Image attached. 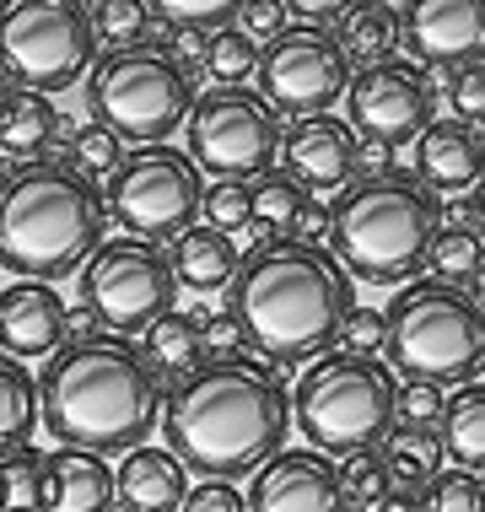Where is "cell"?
Segmentation results:
<instances>
[{"mask_svg": "<svg viewBox=\"0 0 485 512\" xmlns=\"http://www.w3.org/2000/svg\"><path fill=\"white\" fill-rule=\"evenodd\" d=\"M291 432V394L265 362H205L162 405L168 453L200 480L259 475Z\"/></svg>", "mask_w": 485, "mask_h": 512, "instance_id": "6da1fadb", "label": "cell"}, {"mask_svg": "<svg viewBox=\"0 0 485 512\" xmlns=\"http://www.w3.org/2000/svg\"><path fill=\"white\" fill-rule=\"evenodd\" d=\"M44 426L60 448L81 453H130L162 415V372L146 362L141 345L119 335H87L49 356L38 383Z\"/></svg>", "mask_w": 485, "mask_h": 512, "instance_id": "7a4b0ae2", "label": "cell"}, {"mask_svg": "<svg viewBox=\"0 0 485 512\" xmlns=\"http://www.w3.org/2000/svg\"><path fill=\"white\" fill-rule=\"evenodd\" d=\"M351 313V275L329 248L270 243L232 281V318L243 340L270 362H308L329 351Z\"/></svg>", "mask_w": 485, "mask_h": 512, "instance_id": "3957f363", "label": "cell"}, {"mask_svg": "<svg viewBox=\"0 0 485 512\" xmlns=\"http://www.w3.org/2000/svg\"><path fill=\"white\" fill-rule=\"evenodd\" d=\"M103 248V200L60 162H27L0 178V265L17 281H65Z\"/></svg>", "mask_w": 485, "mask_h": 512, "instance_id": "277c9868", "label": "cell"}, {"mask_svg": "<svg viewBox=\"0 0 485 512\" xmlns=\"http://www.w3.org/2000/svg\"><path fill=\"white\" fill-rule=\"evenodd\" d=\"M335 259L351 281L399 286L432 254L437 238V200L415 178H367L335 205Z\"/></svg>", "mask_w": 485, "mask_h": 512, "instance_id": "5b68a950", "label": "cell"}, {"mask_svg": "<svg viewBox=\"0 0 485 512\" xmlns=\"http://www.w3.org/2000/svg\"><path fill=\"white\" fill-rule=\"evenodd\" d=\"M388 362L405 372V383H469L485 372V308L464 286L415 281L388 302Z\"/></svg>", "mask_w": 485, "mask_h": 512, "instance_id": "8992f818", "label": "cell"}, {"mask_svg": "<svg viewBox=\"0 0 485 512\" xmlns=\"http://www.w3.org/2000/svg\"><path fill=\"white\" fill-rule=\"evenodd\" d=\"M291 421L313 442V453H372V442H388L399 421V383L378 356L329 351L324 362L302 372L291 394Z\"/></svg>", "mask_w": 485, "mask_h": 512, "instance_id": "52a82bcc", "label": "cell"}, {"mask_svg": "<svg viewBox=\"0 0 485 512\" xmlns=\"http://www.w3.org/2000/svg\"><path fill=\"white\" fill-rule=\"evenodd\" d=\"M87 108L103 130L135 146H162L194 114V81L162 49H108L92 65Z\"/></svg>", "mask_w": 485, "mask_h": 512, "instance_id": "ba28073f", "label": "cell"}, {"mask_svg": "<svg viewBox=\"0 0 485 512\" xmlns=\"http://www.w3.org/2000/svg\"><path fill=\"white\" fill-rule=\"evenodd\" d=\"M97 65L92 11L76 0H17L0 17V71L17 92H65Z\"/></svg>", "mask_w": 485, "mask_h": 512, "instance_id": "9c48e42d", "label": "cell"}, {"mask_svg": "<svg viewBox=\"0 0 485 512\" xmlns=\"http://www.w3.org/2000/svg\"><path fill=\"white\" fill-rule=\"evenodd\" d=\"M184 130H189V162L200 173H211L216 184L265 178L281 157V114L265 103V92L248 87L200 92Z\"/></svg>", "mask_w": 485, "mask_h": 512, "instance_id": "30bf717a", "label": "cell"}, {"mask_svg": "<svg viewBox=\"0 0 485 512\" xmlns=\"http://www.w3.org/2000/svg\"><path fill=\"white\" fill-rule=\"evenodd\" d=\"M178 275L173 254L146 238H114L103 243L81 270V302L108 335H146L157 318L173 313Z\"/></svg>", "mask_w": 485, "mask_h": 512, "instance_id": "8fae6325", "label": "cell"}, {"mask_svg": "<svg viewBox=\"0 0 485 512\" xmlns=\"http://www.w3.org/2000/svg\"><path fill=\"white\" fill-rule=\"evenodd\" d=\"M108 205H114L119 227L130 238L162 243V238H184L200 216V168L189 162V151L173 146H141L124 157V168L114 173V189H108Z\"/></svg>", "mask_w": 485, "mask_h": 512, "instance_id": "7c38bea8", "label": "cell"}, {"mask_svg": "<svg viewBox=\"0 0 485 512\" xmlns=\"http://www.w3.org/2000/svg\"><path fill=\"white\" fill-rule=\"evenodd\" d=\"M259 87L275 114L318 119L351 92V60L329 27L297 22L259 49Z\"/></svg>", "mask_w": 485, "mask_h": 512, "instance_id": "4fadbf2b", "label": "cell"}, {"mask_svg": "<svg viewBox=\"0 0 485 512\" xmlns=\"http://www.w3.org/2000/svg\"><path fill=\"white\" fill-rule=\"evenodd\" d=\"M345 108H351V130L367 135V146H394L432 124V87L415 65L383 60L351 76Z\"/></svg>", "mask_w": 485, "mask_h": 512, "instance_id": "5bb4252c", "label": "cell"}, {"mask_svg": "<svg viewBox=\"0 0 485 512\" xmlns=\"http://www.w3.org/2000/svg\"><path fill=\"white\" fill-rule=\"evenodd\" d=\"M248 512H351V502L324 453L281 448L248 486Z\"/></svg>", "mask_w": 485, "mask_h": 512, "instance_id": "9a60e30c", "label": "cell"}, {"mask_svg": "<svg viewBox=\"0 0 485 512\" xmlns=\"http://www.w3.org/2000/svg\"><path fill=\"white\" fill-rule=\"evenodd\" d=\"M71 335V313L65 297L44 281H11L0 286V351L17 362H38L54 356Z\"/></svg>", "mask_w": 485, "mask_h": 512, "instance_id": "2e32d148", "label": "cell"}, {"mask_svg": "<svg viewBox=\"0 0 485 512\" xmlns=\"http://www.w3.org/2000/svg\"><path fill=\"white\" fill-rule=\"evenodd\" d=\"M281 157H286V173L297 184L340 189L356 173V162H362V146H356V130L345 119L318 114V119H297L281 135Z\"/></svg>", "mask_w": 485, "mask_h": 512, "instance_id": "e0dca14e", "label": "cell"}, {"mask_svg": "<svg viewBox=\"0 0 485 512\" xmlns=\"http://www.w3.org/2000/svg\"><path fill=\"white\" fill-rule=\"evenodd\" d=\"M405 38L426 65H475L485 49V0H421L405 11Z\"/></svg>", "mask_w": 485, "mask_h": 512, "instance_id": "ac0fdd59", "label": "cell"}, {"mask_svg": "<svg viewBox=\"0 0 485 512\" xmlns=\"http://www.w3.org/2000/svg\"><path fill=\"white\" fill-rule=\"evenodd\" d=\"M114 502V469L97 453L54 448L38 464V512H108Z\"/></svg>", "mask_w": 485, "mask_h": 512, "instance_id": "d6986e66", "label": "cell"}, {"mask_svg": "<svg viewBox=\"0 0 485 512\" xmlns=\"http://www.w3.org/2000/svg\"><path fill=\"white\" fill-rule=\"evenodd\" d=\"M415 162H421V184L464 195V189L480 184V173H485V141H480L475 124H464V119L448 114V119H432L421 130Z\"/></svg>", "mask_w": 485, "mask_h": 512, "instance_id": "ffe728a7", "label": "cell"}, {"mask_svg": "<svg viewBox=\"0 0 485 512\" xmlns=\"http://www.w3.org/2000/svg\"><path fill=\"white\" fill-rule=\"evenodd\" d=\"M114 496L124 512H184L189 469L168 448H130L114 469Z\"/></svg>", "mask_w": 485, "mask_h": 512, "instance_id": "44dd1931", "label": "cell"}, {"mask_svg": "<svg viewBox=\"0 0 485 512\" xmlns=\"http://www.w3.org/2000/svg\"><path fill=\"white\" fill-rule=\"evenodd\" d=\"M173 275L189 292H221V286L238 281V243L221 238L216 227H189L184 238L173 243Z\"/></svg>", "mask_w": 485, "mask_h": 512, "instance_id": "7402d4cb", "label": "cell"}, {"mask_svg": "<svg viewBox=\"0 0 485 512\" xmlns=\"http://www.w3.org/2000/svg\"><path fill=\"white\" fill-rule=\"evenodd\" d=\"M54 130H60V114L44 92H6L0 98V157H22L27 168L49 151Z\"/></svg>", "mask_w": 485, "mask_h": 512, "instance_id": "603a6c76", "label": "cell"}, {"mask_svg": "<svg viewBox=\"0 0 485 512\" xmlns=\"http://www.w3.org/2000/svg\"><path fill=\"white\" fill-rule=\"evenodd\" d=\"M38 421H44V405H38V383L17 356L0 351V459H17L27 453Z\"/></svg>", "mask_w": 485, "mask_h": 512, "instance_id": "cb8c5ba5", "label": "cell"}, {"mask_svg": "<svg viewBox=\"0 0 485 512\" xmlns=\"http://www.w3.org/2000/svg\"><path fill=\"white\" fill-rule=\"evenodd\" d=\"M399 33H405V11H394L388 0H356V6H345L335 38H340L345 60H362V71H367V65H383L394 54Z\"/></svg>", "mask_w": 485, "mask_h": 512, "instance_id": "d4e9b609", "label": "cell"}, {"mask_svg": "<svg viewBox=\"0 0 485 512\" xmlns=\"http://www.w3.org/2000/svg\"><path fill=\"white\" fill-rule=\"evenodd\" d=\"M442 459H453L469 475H485V383H469L442 410Z\"/></svg>", "mask_w": 485, "mask_h": 512, "instance_id": "484cf974", "label": "cell"}, {"mask_svg": "<svg viewBox=\"0 0 485 512\" xmlns=\"http://www.w3.org/2000/svg\"><path fill=\"white\" fill-rule=\"evenodd\" d=\"M383 464H388V480H394L399 496H415V491H432V480L442 475V442L421 426H394L383 442Z\"/></svg>", "mask_w": 485, "mask_h": 512, "instance_id": "4316f807", "label": "cell"}, {"mask_svg": "<svg viewBox=\"0 0 485 512\" xmlns=\"http://www.w3.org/2000/svg\"><path fill=\"white\" fill-rule=\"evenodd\" d=\"M146 362L157 372H194V362L205 356V335L189 313H168L146 329Z\"/></svg>", "mask_w": 485, "mask_h": 512, "instance_id": "83f0119b", "label": "cell"}, {"mask_svg": "<svg viewBox=\"0 0 485 512\" xmlns=\"http://www.w3.org/2000/svg\"><path fill=\"white\" fill-rule=\"evenodd\" d=\"M426 265L442 286H459V281H475L480 265H485V243L480 232H464V227H437L432 238V254H426Z\"/></svg>", "mask_w": 485, "mask_h": 512, "instance_id": "f1b7e54d", "label": "cell"}, {"mask_svg": "<svg viewBox=\"0 0 485 512\" xmlns=\"http://www.w3.org/2000/svg\"><path fill=\"white\" fill-rule=\"evenodd\" d=\"M205 71H211L221 87H243V81L259 71V44L243 33L238 22L221 27V33L205 38Z\"/></svg>", "mask_w": 485, "mask_h": 512, "instance_id": "f546056e", "label": "cell"}, {"mask_svg": "<svg viewBox=\"0 0 485 512\" xmlns=\"http://www.w3.org/2000/svg\"><path fill=\"white\" fill-rule=\"evenodd\" d=\"M151 17H157V6H146V0H103V6H92V33L108 38L114 54L146 49Z\"/></svg>", "mask_w": 485, "mask_h": 512, "instance_id": "4dcf8cb0", "label": "cell"}, {"mask_svg": "<svg viewBox=\"0 0 485 512\" xmlns=\"http://www.w3.org/2000/svg\"><path fill=\"white\" fill-rule=\"evenodd\" d=\"M124 168V141L103 124H81L71 141V173L76 178H114Z\"/></svg>", "mask_w": 485, "mask_h": 512, "instance_id": "1f68e13d", "label": "cell"}, {"mask_svg": "<svg viewBox=\"0 0 485 512\" xmlns=\"http://www.w3.org/2000/svg\"><path fill=\"white\" fill-rule=\"evenodd\" d=\"M340 486H345V502L362 507V512H383V502L394 496V480H388L383 453H356V459H345Z\"/></svg>", "mask_w": 485, "mask_h": 512, "instance_id": "d6a6232c", "label": "cell"}, {"mask_svg": "<svg viewBox=\"0 0 485 512\" xmlns=\"http://www.w3.org/2000/svg\"><path fill=\"white\" fill-rule=\"evenodd\" d=\"M297 211H302V184L291 173H265L254 184V227L281 232L297 221Z\"/></svg>", "mask_w": 485, "mask_h": 512, "instance_id": "836d02e7", "label": "cell"}, {"mask_svg": "<svg viewBox=\"0 0 485 512\" xmlns=\"http://www.w3.org/2000/svg\"><path fill=\"white\" fill-rule=\"evenodd\" d=\"M200 211H205V227H216L221 238L248 232V227H254V189H248V184H211Z\"/></svg>", "mask_w": 485, "mask_h": 512, "instance_id": "e575fe53", "label": "cell"}, {"mask_svg": "<svg viewBox=\"0 0 485 512\" xmlns=\"http://www.w3.org/2000/svg\"><path fill=\"white\" fill-rule=\"evenodd\" d=\"M421 512H485V480L469 469H442L421 496Z\"/></svg>", "mask_w": 485, "mask_h": 512, "instance_id": "d590c367", "label": "cell"}, {"mask_svg": "<svg viewBox=\"0 0 485 512\" xmlns=\"http://www.w3.org/2000/svg\"><path fill=\"white\" fill-rule=\"evenodd\" d=\"M157 17H168L173 27H189V33H221V27H232L238 17V0H162Z\"/></svg>", "mask_w": 485, "mask_h": 512, "instance_id": "8d00e7d4", "label": "cell"}, {"mask_svg": "<svg viewBox=\"0 0 485 512\" xmlns=\"http://www.w3.org/2000/svg\"><path fill=\"white\" fill-rule=\"evenodd\" d=\"M340 340H345V356H372L378 345L388 351V318L372 313V308H356L351 318H345Z\"/></svg>", "mask_w": 485, "mask_h": 512, "instance_id": "74e56055", "label": "cell"}, {"mask_svg": "<svg viewBox=\"0 0 485 512\" xmlns=\"http://www.w3.org/2000/svg\"><path fill=\"white\" fill-rule=\"evenodd\" d=\"M448 103H453V119H485V60L475 65H459V76H453L448 87Z\"/></svg>", "mask_w": 485, "mask_h": 512, "instance_id": "f35d334b", "label": "cell"}, {"mask_svg": "<svg viewBox=\"0 0 485 512\" xmlns=\"http://www.w3.org/2000/svg\"><path fill=\"white\" fill-rule=\"evenodd\" d=\"M442 410H448V399H442V389H432V383H405L399 389V421L405 426H442Z\"/></svg>", "mask_w": 485, "mask_h": 512, "instance_id": "ab89813d", "label": "cell"}, {"mask_svg": "<svg viewBox=\"0 0 485 512\" xmlns=\"http://www.w3.org/2000/svg\"><path fill=\"white\" fill-rule=\"evenodd\" d=\"M238 27H243V33L248 38H265V44H270V38H281L286 33V17H291V6H286V0H243V6H238Z\"/></svg>", "mask_w": 485, "mask_h": 512, "instance_id": "60d3db41", "label": "cell"}, {"mask_svg": "<svg viewBox=\"0 0 485 512\" xmlns=\"http://www.w3.org/2000/svg\"><path fill=\"white\" fill-rule=\"evenodd\" d=\"M184 512H248V502L232 480H200V486H189Z\"/></svg>", "mask_w": 485, "mask_h": 512, "instance_id": "b9f144b4", "label": "cell"}, {"mask_svg": "<svg viewBox=\"0 0 485 512\" xmlns=\"http://www.w3.org/2000/svg\"><path fill=\"white\" fill-rule=\"evenodd\" d=\"M200 335H205L211 362H232V356H243V329H238V318H232V313H211L200 324Z\"/></svg>", "mask_w": 485, "mask_h": 512, "instance_id": "7bdbcfd3", "label": "cell"}, {"mask_svg": "<svg viewBox=\"0 0 485 512\" xmlns=\"http://www.w3.org/2000/svg\"><path fill=\"white\" fill-rule=\"evenodd\" d=\"M38 464L33 453H17V459L6 464V486H11V507H33L38 502Z\"/></svg>", "mask_w": 485, "mask_h": 512, "instance_id": "ee69618b", "label": "cell"}, {"mask_svg": "<svg viewBox=\"0 0 485 512\" xmlns=\"http://www.w3.org/2000/svg\"><path fill=\"white\" fill-rule=\"evenodd\" d=\"M291 232H297V243L318 248V238H329V232H335V216H329L324 205H308V200H302V211H297V221H291Z\"/></svg>", "mask_w": 485, "mask_h": 512, "instance_id": "f6af8a7d", "label": "cell"}, {"mask_svg": "<svg viewBox=\"0 0 485 512\" xmlns=\"http://www.w3.org/2000/svg\"><path fill=\"white\" fill-rule=\"evenodd\" d=\"M168 60L178 65V71H189V65H205V33H189V27H173V38H168Z\"/></svg>", "mask_w": 485, "mask_h": 512, "instance_id": "bcb514c9", "label": "cell"}, {"mask_svg": "<svg viewBox=\"0 0 485 512\" xmlns=\"http://www.w3.org/2000/svg\"><path fill=\"white\" fill-rule=\"evenodd\" d=\"M469 286H475V292H469V297H475L480 308H485V265H480V275H475V281H469Z\"/></svg>", "mask_w": 485, "mask_h": 512, "instance_id": "7dc6e473", "label": "cell"}, {"mask_svg": "<svg viewBox=\"0 0 485 512\" xmlns=\"http://www.w3.org/2000/svg\"><path fill=\"white\" fill-rule=\"evenodd\" d=\"M475 221H480V238H485V184H480V195H475Z\"/></svg>", "mask_w": 485, "mask_h": 512, "instance_id": "c3c4849f", "label": "cell"}, {"mask_svg": "<svg viewBox=\"0 0 485 512\" xmlns=\"http://www.w3.org/2000/svg\"><path fill=\"white\" fill-rule=\"evenodd\" d=\"M11 507V486H6V464H0V512Z\"/></svg>", "mask_w": 485, "mask_h": 512, "instance_id": "681fc988", "label": "cell"}, {"mask_svg": "<svg viewBox=\"0 0 485 512\" xmlns=\"http://www.w3.org/2000/svg\"><path fill=\"white\" fill-rule=\"evenodd\" d=\"M6 512H38V507H6Z\"/></svg>", "mask_w": 485, "mask_h": 512, "instance_id": "f907efd6", "label": "cell"}, {"mask_svg": "<svg viewBox=\"0 0 485 512\" xmlns=\"http://www.w3.org/2000/svg\"><path fill=\"white\" fill-rule=\"evenodd\" d=\"M0 17H6V6H0Z\"/></svg>", "mask_w": 485, "mask_h": 512, "instance_id": "816d5d0a", "label": "cell"}, {"mask_svg": "<svg viewBox=\"0 0 485 512\" xmlns=\"http://www.w3.org/2000/svg\"><path fill=\"white\" fill-rule=\"evenodd\" d=\"M480 141H485V130H480Z\"/></svg>", "mask_w": 485, "mask_h": 512, "instance_id": "f5cc1de1", "label": "cell"}, {"mask_svg": "<svg viewBox=\"0 0 485 512\" xmlns=\"http://www.w3.org/2000/svg\"><path fill=\"white\" fill-rule=\"evenodd\" d=\"M0 98H6V92H0Z\"/></svg>", "mask_w": 485, "mask_h": 512, "instance_id": "db71d44e", "label": "cell"}]
</instances>
